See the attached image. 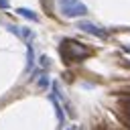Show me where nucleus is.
Returning a JSON list of instances; mask_svg holds the SVG:
<instances>
[{
	"label": "nucleus",
	"instance_id": "f257e3e1",
	"mask_svg": "<svg viewBox=\"0 0 130 130\" xmlns=\"http://www.w3.org/2000/svg\"><path fill=\"white\" fill-rule=\"evenodd\" d=\"M61 55L67 59V61H83L87 55H89V49L77 41H63L61 43Z\"/></svg>",
	"mask_w": 130,
	"mask_h": 130
},
{
	"label": "nucleus",
	"instance_id": "f03ea898",
	"mask_svg": "<svg viewBox=\"0 0 130 130\" xmlns=\"http://www.w3.org/2000/svg\"><path fill=\"white\" fill-rule=\"evenodd\" d=\"M59 2V10L63 16L67 18H77V16H85L87 14V6L81 0H57Z\"/></svg>",
	"mask_w": 130,
	"mask_h": 130
},
{
	"label": "nucleus",
	"instance_id": "7ed1b4c3",
	"mask_svg": "<svg viewBox=\"0 0 130 130\" xmlns=\"http://www.w3.org/2000/svg\"><path fill=\"white\" fill-rule=\"evenodd\" d=\"M77 28H79V30H83V32H87V35H91V37L108 39V30H106L104 26H100V24L91 22V20H79V22H77Z\"/></svg>",
	"mask_w": 130,
	"mask_h": 130
},
{
	"label": "nucleus",
	"instance_id": "20e7f679",
	"mask_svg": "<svg viewBox=\"0 0 130 130\" xmlns=\"http://www.w3.org/2000/svg\"><path fill=\"white\" fill-rule=\"evenodd\" d=\"M8 30H10V32H14L18 39L26 41V45H30V43H32V39H35V32H32L30 28H26V26H14V24H8Z\"/></svg>",
	"mask_w": 130,
	"mask_h": 130
},
{
	"label": "nucleus",
	"instance_id": "39448f33",
	"mask_svg": "<svg viewBox=\"0 0 130 130\" xmlns=\"http://www.w3.org/2000/svg\"><path fill=\"white\" fill-rule=\"evenodd\" d=\"M16 14L18 16H22V18H26V20H32V22H37L39 20V14L35 12V10H30V8H16Z\"/></svg>",
	"mask_w": 130,
	"mask_h": 130
},
{
	"label": "nucleus",
	"instance_id": "423d86ee",
	"mask_svg": "<svg viewBox=\"0 0 130 130\" xmlns=\"http://www.w3.org/2000/svg\"><path fill=\"white\" fill-rule=\"evenodd\" d=\"M35 67V51H32V45H26V73H30Z\"/></svg>",
	"mask_w": 130,
	"mask_h": 130
},
{
	"label": "nucleus",
	"instance_id": "0eeeda50",
	"mask_svg": "<svg viewBox=\"0 0 130 130\" xmlns=\"http://www.w3.org/2000/svg\"><path fill=\"white\" fill-rule=\"evenodd\" d=\"M49 83H51V81H49V75H47V73H41V75L37 77V85H39L41 89H47Z\"/></svg>",
	"mask_w": 130,
	"mask_h": 130
},
{
	"label": "nucleus",
	"instance_id": "6e6552de",
	"mask_svg": "<svg viewBox=\"0 0 130 130\" xmlns=\"http://www.w3.org/2000/svg\"><path fill=\"white\" fill-rule=\"evenodd\" d=\"M122 104H124V110H126V118H124V122L130 124V95H124V98H122Z\"/></svg>",
	"mask_w": 130,
	"mask_h": 130
},
{
	"label": "nucleus",
	"instance_id": "1a4fd4ad",
	"mask_svg": "<svg viewBox=\"0 0 130 130\" xmlns=\"http://www.w3.org/2000/svg\"><path fill=\"white\" fill-rule=\"evenodd\" d=\"M8 6H10L8 0H0V8H8Z\"/></svg>",
	"mask_w": 130,
	"mask_h": 130
},
{
	"label": "nucleus",
	"instance_id": "9d476101",
	"mask_svg": "<svg viewBox=\"0 0 130 130\" xmlns=\"http://www.w3.org/2000/svg\"><path fill=\"white\" fill-rule=\"evenodd\" d=\"M124 51H126V53L130 55V45H126V47H124Z\"/></svg>",
	"mask_w": 130,
	"mask_h": 130
},
{
	"label": "nucleus",
	"instance_id": "9b49d317",
	"mask_svg": "<svg viewBox=\"0 0 130 130\" xmlns=\"http://www.w3.org/2000/svg\"><path fill=\"white\" fill-rule=\"evenodd\" d=\"M67 130H75V128H67Z\"/></svg>",
	"mask_w": 130,
	"mask_h": 130
}]
</instances>
